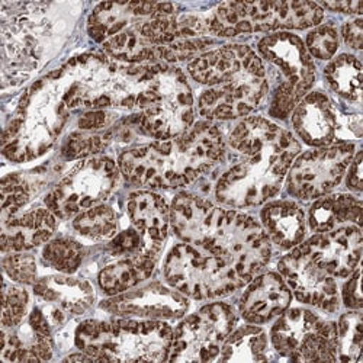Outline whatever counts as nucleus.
Masks as SVG:
<instances>
[{"label": "nucleus", "instance_id": "obj_1", "mask_svg": "<svg viewBox=\"0 0 363 363\" xmlns=\"http://www.w3.org/2000/svg\"><path fill=\"white\" fill-rule=\"evenodd\" d=\"M299 150L294 135L270 121H241L228 137L230 166L217 184V199L234 208L264 203L279 192Z\"/></svg>", "mask_w": 363, "mask_h": 363}, {"label": "nucleus", "instance_id": "obj_2", "mask_svg": "<svg viewBox=\"0 0 363 363\" xmlns=\"http://www.w3.org/2000/svg\"><path fill=\"white\" fill-rule=\"evenodd\" d=\"M225 155L218 127L198 123L179 137L159 140L124 151L119 170L133 185L147 189L188 186Z\"/></svg>", "mask_w": 363, "mask_h": 363}, {"label": "nucleus", "instance_id": "obj_3", "mask_svg": "<svg viewBox=\"0 0 363 363\" xmlns=\"http://www.w3.org/2000/svg\"><path fill=\"white\" fill-rule=\"evenodd\" d=\"M173 330L163 320H86L76 333V346L99 362L169 360Z\"/></svg>", "mask_w": 363, "mask_h": 363}, {"label": "nucleus", "instance_id": "obj_4", "mask_svg": "<svg viewBox=\"0 0 363 363\" xmlns=\"http://www.w3.org/2000/svg\"><path fill=\"white\" fill-rule=\"evenodd\" d=\"M140 130L156 140L186 133L194 123V98L179 69L150 66L137 96Z\"/></svg>", "mask_w": 363, "mask_h": 363}, {"label": "nucleus", "instance_id": "obj_5", "mask_svg": "<svg viewBox=\"0 0 363 363\" xmlns=\"http://www.w3.org/2000/svg\"><path fill=\"white\" fill-rule=\"evenodd\" d=\"M199 247L223 259L240 288L255 279L272 253L270 238L253 217L227 209Z\"/></svg>", "mask_w": 363, "mask_h": 363}, {"label": "nucleus", "instance_id": "obj_6", "mask_svg": "<svg viewBox=\"0 0 363 363\" xmlns=\"http://www.w3.org/2000/svg\"><path fill=\"white\" fill-rule=\"evenodd\" d=\"M324 12L313 2H227L206 18L209 33L235 37L277 29H306L321 22Z\"/></svg>", "mask_w": 363, "mask_h": 363}, {"label": "nucleus", "instance_id": "obj_7", "mask_svg": "<svg viewBox=\"0 0 363 363\" xmlns=\"http://www.w3.org/2000/svg\"><path fill=\"white\" fill-rule=\"evenodd\" d=\"M259 52L282 79L272 98L270 115L284 119L314 84L315 66L304 43L288 33L263 38L259 43Z\"/></svg>", "mask_w": 363, "mask_h": 363}, {"label": "nucleus", "instance_id": "obj_8", "mask_svg": "<svg viewBox=\"0 0 363 363\" xmlns=\"http://www.w3.org/2000/svg\"><path fill=\"white\" fill-rule=\"evenodd\" d=\"M164 278L179 292L199 301L227 296L240 288L223 259L189 243L169 252Z\"/></svg>", "mask_w": 363, "mask_h": 363}, {"label": "nucleus", "instance_id": "obj_9", "mask_svg": "<svg viewBox=\"0 0 363 363\" xmlns=\"http://www.w3.org/2000/svg\"><path fill=\"white\" fill-rule=\"evenodd\" d=\"M270 340L288 360H337V325L306 308L284 311L270 331Z\"/></svg>", "mask_w": 363, "mask_h": 363}, {"label": "nucleus", "instance_id": "obj_10", "mask_svg": "<svg viewBox=\"0 0 363 363\" xmlns=\"http://www.w3.org/2000/svg\"><path fill=\"white\" fill-rule=\"evenodd\" d=\"M118 166L109 157H92L74 166L45 196L51 213L67 220L101 205L115 191Z\"/></svg>", "mask_w": 363, "mask_h": 363}, {"label": "nucleus", "instance_id": "obj_11", "mask_svg": "<svg viewBox=\"0 0 363 363\" xmlns=\"http://www.w3.org/2000/svg\"><path fill=\"white\" fill-rule=\"evenodd\" d=\"M237 317L224 302H214L182 321L173 333L170 362L218 360Z\"/></svg>", "mask_w": 363, "mask_h": 363}, {"label": "nucleus", "instance_id": "obj_12", "mask_svg": "<svg viewBox=\"0 0 363 363\" xmlns=\"http://www.w3.org/2000/svg\"><path fill=\"white\" fill-rule=\"evenodd\" d=\"M353 144L343 143L301 155L288 172V194L302 201L328 194L342 182L353 160Z\"/></svg>", "mask_w": 363, "mask_h": 363}, {"label": "nucleus", "instance_id": "obj_13", "mask_svg": "<svg viewBox=\"0 0 363 363\" xmlns=\"http://www.w3.org/2000/svg\"><path fill=\"white\" fill-rule=\"evenodd\" d=\"M267 92L263 65L233 80L209 87L199 98V112L206 119H237L256 109Z\"/></svg>", "mask_w": 363, "mask_h": 363}, {"label": "nucleus", "instance_id": "obj_14", "mask_svg": "<svg viewBox=\"0 0 363 363\" xmlns=\"http://www.w3.org/2000/svg\"><path fill=\"white\" fill-rule=\"evenodd\" d=\"M279 272L296 299L325 313H335L340 306L336 279L318 267L299 247L285 256L279 264Z\"/></svg>", "mask_w": 363, "mask_h": 363}, {"label": "nucleus", "instance_id": "obj_15", "mask_svg": "<svg viewBox=\"0 0 363 363\" xmlns=\"http://www.w3.org/2000/svg\"><path fill=\"white\" fill-rule=\"evenodd\" d=\"M362 233L356 225H343L327 233H317L299 250L333 278H347L362 256Z\"/></svg>", "mask_w": 363, "mask_h": 363}, {"label": "nucleus", "instance_id": "obj_16", "mask_svg": "<svg viewBox=\"0 0 363 363\" xmlns=\"http://www.w3.org/2000/svg\"><path fill=\"white\" fill-rule=\"evenodd\" d=\"M34 292L43 302L37 307L52 330L65 325L69 317L87 311L95 301L94 289L87 282L65 277H50L38 281Z\"/></svg>", "mask_w": 363, "mask_h": 363}, {"label": "nucleus", "instance_id": "obj_17", "mask_svg": "<svg viewBox=\"0 0 363 363\" xmlns=\"http://www.w3.org/2000/svg\"><path fill=\"white\" fill-rule=\"evenodd\" d=\"M102 307L123 317L174 320L186 313L189 304L185 296L163 286L162 284H151L145 288L106 301Z\"/></svg>", "mask_w": 363, "mask_h": 363}, {"label": "nucleus", "instance_id": "obj_18", "mask_svg": "<svg viewBox=\"0 0 363 363\" xmlns=\"http://www.w3.org/2000/svg\"><path fill=\"white\" fill-rule=\"evenodd\" d=\"M263 65L257 54L246 45H225L209 51L189 63V74L201 84L214 87Z\"/></svg>", "mask_w": 363, "mask_h": 363}, {"label": "nucleus", "instance_id": "obj_19", "mask_svg": "<svg viewBox=\"0 0 363 363\" xmlns=\"http://www.w3.org/2000/svg\"><path fill=\"white\" fill-rule=\"evenodd\" d=\"M133 227L143 240V255L156 257L166 241L170 213L166 201L150 191L134 192L127 203Z\"/></svg>", "mask_w": 363, "mask_h": 363}, {"label": "nucleus", "instance_id": "obj_20", "mask_svg": "<svg viewBox=\"0 0 363 363\" xmlns=\"http://www.w3.org/2000/svg\"><path fill=\"white\" fill-rule=\"evenodd\" d=\"M291 289L278 274L255 278L241 296L240 313L252 324H264L279 317L291 304Z\"/></svg>", "mask_w": 363, "mask_h": 363}, {"label": "nucleus", "instance_id": "obj_21", "mask_svg": "<svg viewBox=\"0 0 363 363\" xmlns=\"http://www.w3.org/2000/svg\"><path fill=\"white\" fill-rule=\"evenodd\" d=\"M221 209L201 196L179 194L170 209L173 231L185 243L199 247L213 233Z\"/></svg>", "mask_w": 363, "mask_h": 363}, {"label": "nucleus", "instance_id": "obj_22", "mask_svg": "<svg viewBox=\"0 0 363 363\" xmlns=\"http://www.w3.org/2000/svg\"><path fill=\"white\" fill-rule=\"evenodd\" d=\"M292 125L302 141L314 147H324L336 137L337 116L328 98L314 92L307 95L294 111Z\"/></svg>", "mask_w": 363, "mask_h": 363}, {"label": "nucleus", "instance_id": "obj_23", "mask_svg": "<svg viewBox=\"0 0 363 363\" xmlns=\"http://www.w3.org/2000/svg\"><path fill=\"white\" fill-rule=\"evenodd\" d=\"M57 227L55 216L48 208H37L4 224V252L21 253L38 247L51 238Z\"/></svg>", "mask_w": 363, "mask_h": 363}, {"label": "nucleus", "instance_id": "obj_24", "mask_svg": "<svg viewBox=\"0 0 363 363\" xmlns=\"http://www.w3.org/2000/svg\"><path fill=\"white\" fill-rule=\"evenodd\" d=\"M159 8L160 4L153 2L101 4L89 19V34L96 43H105L133 23L156 15Z\"/></svg>", "mask_w": 363, "mask_h": 363}, {"label": "nucleus", "instance_id": "obj_25", "mask_svg": "<svg viewBox=\"0 0 363 363\" xmlns=\"http://www.w3.org/2000/svg\"><path fill=\"white\" fill-rule=\"evenodd\" d=\"M262 221L267 237L285 250L299 245L307 231L304 211L291 201L267 203L262 211Z\"/></svg>", "mask_w": 363, "mask_h": 363}, {"label": "nucleus", "instance_id": "obj_26", "mask_svg": "<svg viewBox=\"0 0 363 363\" xmlns=\"http://www.w3.org/2000/svg\"><path fill=\"white\" fill-rule=\"evenodd\" d=\"M310 227L315 233H327L346 223L362 224V202L352 195H333L318 199L310 209Z\"/></svg>", "mask_w": 363, "mask_h": 363}, {"label": "nucleus", "instance_id": "obj_27", "mask_svg": "<svg viewBox=\"0 0 363 363\" xmlns=\"http://www.w3.org/2000/svg\"><path fill=\"white\" fill-rule=\"evenodd\" d=\"M155 270V259L134 255L109 264L99 274V285L108 295H118L137 286Z\"/></svg>", "mask_w": 363, "mask_h": 363}, {"label": "nucleus", "instance_id": "obj_28", "mask_svg": "<svg viewBox=\"0 0 363 363\" xmlns=\"http://www.w3.org/2000/svg\"><path fill=\"white\" fill-rule=\"evenodd\" d=\"M147 19V18H145ZM144 19L133 23L123 33H119L104 43L105 51L119 62L127 63H143V62H157L163 58V47L155 45L143 37L140 25Z\"/></svg>", "mask_w": 363, "mask_h": 363}, {"label": "nucleus", "instance_id": "obj_29", "mask_svg": "<svg viewBox=\"0 0 363 363\" xmlns=\"http://www.w3.org/2000/svg\"><path fill=\"white\" fill-rule=\"evenodd\" d=\"M267 337L255 325H245L233 331L225 340L218 360L221 362H259L267 360Z\"/></svg>", "mask_w": 363, "mask_h": 363}, {"label": "nucleus", "instance_id": "obj_30", "mask_svg": "<svg viewBox=\"0 0 363 363\" xmlns=\"http://www.w3.org/2000/svg\"><path fill=\"white\" fill-rule=\"evenodd\" d=\"M325 79L337 95L347 101H360L362 65L350 54H342L325 67Z\"/></svg>", "mask_w": 363, "mask_h": 363}, {"label": "nucleus", "instance_id": "obj_31", "mask_svg": "<svg viewBox=\"0 0 363 363\" xmlns=\"http://www.w3.org/2000/svg\"><path fill=\"white\" fill-rule=\"evenodd\" d=\"M73 228L90 240H112L118 233V217L106 205H98L79 214Z\"/></svg>", "mask_w": 363, "mask_h": 363}, {"label": "nucleus", "instance_id": "obj_32", "mask_svg": "<svg viewBox=\"0 0 363 363\" xmlns=\"http://www.w3.org/2000/svg\"><path fill=\"white\" fill-rule=\"evenodd\" d=\"M363 349L362 314L352 311L339 320L337 325V360L360 362Z\"/></svg>", "mask_w": 363, "mask_h": 363}, {"label": "nucleus", "instance_id": "obj_33", "mask_svg": "<svg viewBox=\"0 0 363 363\" xmlns=\"http://www.w3.org/2000/svg\"><path fill=\"white\" fill-rule=\"evenodd\" d=\"M43 256L51 267L63 274H73L82 264L83 247L74 240L57 238L45 246Z\"/></svg>", "mask_w": 363, "mask_h": 363}, {"label": "nucleus", "instance_id": "obj_34", "mask_svg": "<svg viewBox=\"0 0 363 363\" xmlns=\"http://www.w3.org/2000/svg\"><path fill=\"white\" fill-rule=\"evenodd\" d=\"M33 185L21 176L11 174L2 182V209L4 217H13L18 211L31 199Z\"/></svg>", "mask_w": 363, "mask_h": 363}, {"label": "nucleus", "instance_id": "obj_35", "mask_svg": "<svg viewBox=\"0 0 363 363\" xmlns=\"http://www.w3.org/2000/svg\"><path fill=\"white\" fill-rule=\"evenodd\" d=\"M29 296L28 292L19 286L4 285V313L2 327L13 328L18 327L26 315Z\"/></svg>", "mask_w": 363, "mask_h": 363}, {"label": "nucleus", "instance_id": "obj_36", "mask_svg": "<svg viewBox=\"0 0 363 363\" xmlns=\"http://www.w3.org/2000/svg\"><path fill=\"white\" fill-rule=\"evenodd\" d=\"M306 48L318 60H330L339 48V34L331 25L318 26L308 34Z\"/></svg>", "mask_w": 363, "mask_h": 363}, {"label": "nucleus", "instance_id": "obj_37", "mask_svg": "<svg viewBox=\"0 0 363 363\" xmlns=\"http://www.w3.org/2000/svg\"><path fill=\"white\" fill-rule=\"evenodd\" d=\"M111 140V133L105 137L101 135H89V134H72L66 141L62 155L67 160H74L86 157L89 155H96Z\"/></svg>", "mask_w": 363, "mask_h": 363}, {"label": "nucleus", "instance_id": "obj_38", "mask_svg": "<svg viewBox=\"0 0 363 363\" xmlns=\"http://www.w3.org/2000/svg\"><path fill=\"white\" fill-rule=\"evenodd\" d=\"M4 269L8 277L19 284H33L37 278L35 259L25 253H13L4 259Z\"/></svg>", "mask_w": 363, "mask_h": 363}, {"label": "nucleus", "instance_id": "obj_39", "mask_svg": "<svg viewBox=\"0 0 363 363\" xmlns=\"http://www.w3.org/2000/svg\"><path fill=\"white\" fill-rule=\"evenodd\" d=\"M108 250L115 256L143 255V240L138 231L131 225L125 231L116 234L108 246Z\"/></svg>", "mask_w": 363, "mask_h": 363}, {"label": "nucleus", "instance_id": "obj_40", "mask_svg": "<svg viewBox=\"0 0 363 363\" xmlns=\"http://www.w3.org/2000/svg\"><path fill=\"white\" fill-rule=\"evenodd\" d=\"M342 298L345 306L352 310H360L363 307V298H362V272L356 269L352 279L343 286Z\"/></svg>", "mask_w": 363, "mask_h": 363}, {"label": "nucleus", "instance_id": "obj_41", "mask_svg": "<svg viewBox=\"0 0 363 363\" xmlns=\"http://www.w3.org/2000/svg\"><path fill=\"white\" fill-rule=\"evenodd\" d=\"M343 38L345 43L353 48V50H360L363 47V21L354 19L352 22H347L343 26Z\"/></svg>", "mask_w": 363, "mask_h": 363}, {"label": "nucleus", "instance_id": "obj_42", "mask_svg": "<svg viewBox=\"0 0 363 363\" xmlns=\"http://www.w3.org/2000/svg\"><path fill=\"white\" fill-rule=\"evenodd\" d=\"M347 186L354 191L360 192L363 188V177H362V151L356 155L354 160H352V166L347 174Z\"/></svg>", "mask_w": 363, "mask_h": 363}, {"label": "nucleus", "instance_id": "obj_43", "mask_svg": "<svg viewBox=\"0 0 363 363\" xmlns=\"http://www.w3.org/2000/svg\"><path fill=\"white\" fill-rule=\"evenodd\" d=\"M324 6L330 11L335 12H342V13H354V15H360L362 9H363V2H328L324 4Z\"/></svg>", "mask_w": 363, "mask_h": 363}]
</instances>
